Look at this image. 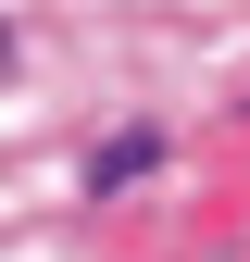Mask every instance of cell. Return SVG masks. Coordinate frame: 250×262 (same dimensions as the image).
Instances as JSON below:
<instances>
[{
    "label": "cell",
    "instance_id": "obj_1",
    "mask_svg": "<svg viewBox=\"0 0 250 262\" xmlns=\"http://www.w3.org/2000/svg\"><path fill=\"white\" fill-rule=\"evenodd\" d=\"M150 162H163V125H125V138L88 162V187H125V175H150Z\"/></svg>",
    "mask_w": 250,
    "mask_h": 262
}]
</instances>
